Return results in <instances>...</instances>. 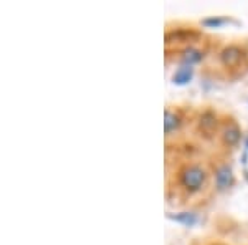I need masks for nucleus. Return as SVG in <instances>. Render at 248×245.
Listing matches in <instances>:
<instances>
[{"label":"nucleus","instance_id":"nucleus-1","mask_svg":"<svg viewBox=\"0 0 248 245\" xmlns=\"http://www.w3.org/2000/svg\"><path fill=\"white\" fill-rule=\"evenodd\" d=\"M164 194L170 206L182 211H201L217 196L210 156L205 152L166 154Z\"/></svg>","mask_w":248,"mask_h":245},{"label":"nucleus","instance_id":"nucleus-2","mask_svg":"<svg viewBox=\"0 0 248 245\" xmlns=\"http://www.w3.org/2000/svg\"><path fill=\"white\" fill-rule=\"evenodd\" d=\"M201 73L218 82H238L248 76V38L225 40L217 45Z\"/></svg>","mask_w":248,"mask_h":245},{"label":"nucleus","instance_id":"nucleus-3","mask_svg":"<svg viewBox=\"0 0 248 245\" xmlns=\"http://www.w3.org/2000/svg\"><path fill=\"white\" fill-rule=\"evenodd\" d=\"M209 38V33L202 25L192 22H167L164 27V60L166 63H174V60L189 48L202 43Z\"/></svg>","mask_w":248,"mask_h":245},{"label":"nucleus","instance_id":"nucleus-4","mask_svg":"<svg viewBox=\"0 0 248 245\" xmlns=\"http://www.w3.org/2000/svg\"><path fill=\"white\" fill-rule=\"evenodd\" d=\"M222 118L223 111L217 110L215 106H210V104L195 106L194 123H192V138H194L195 144L207 154L214 152Z\"/></svg>","mask_w":248,"mask_h":245},{"label":"nucleus","instance_id":"nucleus-5","mask_svg":"<svg viewBox=\"0 0 248 245\" xmlns=\"http://www.w3.org/2000/svg\"><path fill=\"white\" fill-rule=\"evenodd\" d=\"M243 138H245V134H243V128L240 121L232 113L223 111L222 124H220L217 141H215V147L212 154L232 158L233 152L238 151V147L242 146Z\"/></svg>","mask_w":248,"mask_h":245},{"label":"nucleus","instance_id":"nucleus-6","mask_svg":"<svg viewBox=\"0 0 248 245\" xmlns=\"http://www.w3.org/2000/svg\"><path fill=\"white\" fill-rule=\"evenodd\" d=\"M210 161H212V169H214V180H215L217 194L227 192L229 189L235 186V182H237V180H235L233 169H232V166H230V158L210 154Z\"/></svg>","mask_w":248,"mask_h":245},{"label":"nucleus","instance_id":"nucleus-7","mask_svg":"<svg viewBox=\"0 0 248 245\" xmlns=\"http://www.w3.org/2000/svg\"><path fill=\"white\" fill-rule=\"evenodd\" d=\"M192 73H194V68L177 66V68H175V73L172 75V82H174L175 85H186V83L190 82Z\"/></svg>","mask_w":248,"mask_h":245},{"label":"nucleus","instance_id":"nucleus-8","mask_svg":"<svg viewBox=\"0 0 248 245\" xmlns=\"http://www.w3.org/2000/svg\"><path fill=\"white\" fill-rule=\"evenodd\" d=\"M225 22H230V18H227V17H210V18L203 20L202 25H207V27H210V29H214V27H220L222 23H225Z\"/></svg>","mask_w":248,"mask_h":245},{"label":"nucleus","instance_id":"nucleus-9","mask_svg":"<svg viewBox=\"0 0 248 245\" xmlns=\"http://www.w3.org/2000/svg\"><path fill=\"white\" fill-rule=\"evenodd\" d=\"M190 245H229V244L220 239H209V237H205V239H195Z\"/></svg>","mask_w":248,"mask_h":245}]
</instances>
